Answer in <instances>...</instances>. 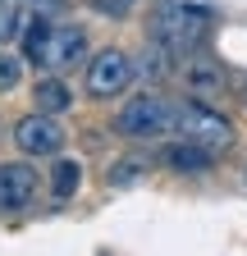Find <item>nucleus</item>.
Segmentation results:
<instances>
[{"label": "nucleus", "mask_w": 247, "mask_h": 256, "mask_svg": "<svg viewBox=\"0 0 247 256\" xmlns=\"http://www.w3.org/2000/svg\"><path fill=\"white\" fill-rule=\"evenodd\" d=\"M138 170H142L138 160H124V165H114V174H110V178H114V183H128V178H138Z\"/></svg>", "instance_id": "nucleus-14"}, {"label": "nucleus", "mask_w": 247, "mask_h": 256, "mask_svg": "<svg viewBox=\"0 0 247 256\" xmlns=\"http://www.w3.org/2000/svg\"><path fill=\"white\" fill-rule=\"evenodd\" d=\"M14 142H18V151H23V156H55L60 146H64V128H60L46 110H37V114L18 119Z\"/></svg>", "instance_id": "nucleus-6"}, {"label": "nucleus", "mask_w": 247, "mask_h": 256, "mask_svg": "<svg viewBox=\"0 0 247 256\" xmlns=\"http://www.w3.org/2000/svg\"><path fill=\"white\" fill-rule=\"evenodd\" d=\"M78 178H82V165H78V160H60V165H55V174H50L55 197H60V202H64V197H74V192H78Z\"/></svg>", "instance_id": "nucleus-11"}, {"label": "nucleus", "mask_w": 247, "mask_h": 256, "mask_svg": "<svg viewBox=\"0 0 247 256\" xmlns=\"http://www.w3.org/2000/svg\"><path fill=\"white\" fill-rule=\"evenodd\" d=\"M23 55L42 69H69L87 55V37L82 28H69V23H32L23 37Z\"/></svg>", "instance_id": "nucleus-1"}, {"label": "nucleus", "mask_w": 247, "mask_h": 256, "mask_svg": "<svg viewBox=\"0 0 247 256\" xmlns=\"http://www.w3.org/2000/svg\"><path fill=\"white\" fill-rule=\"evenodd\" d=\"M37 192V170L28 160H10L0 165V210H23Z\"/></svg>", "instance_id": "nucleus-7"}, {"label": "nucleus", "mask_w": 247, "mask_h": 256, "mask_svg": "<svg viewBox=\"0 0 247 256\" xmlns=\"http://www.w3.org/2000/svg\"><path fill=\"white\" fill-rule=\"evenodd\" d=\"M165 165H170V170H183V174H202V170H210V151L183 138V142L165 146Z\"/></svg>", "instance_id": "nucleus-9"}, {"label": "nucleus", "mask_w": 247, "mask_h": 256, "mask_svg": "<svg viewBox=\"0 0 247 256\" xmlns=\"http://www.w3.org/2000/svg\"><path fill=\"white\" fill-rule=\"evenodd\" d=\"M174 133H183L188 142H197V146H206V151L215 156V151H224V146L234 142V124H229L224 114L206 110L202 101H188V106H178V124H174Z\"/></svg>", "instance_id": "nucleus-4"}, {"label": "nucleus", "mask_w": 247, "mask_h": 256, "mask_svg": "<svg viewBox=\"0 0 247 256\" xmlns=\"http://www.w3.org/2000/svg\"><path fill=\"white\" fill-rule=\"evenodd\" d=\"M14 28H18V14H14V5H10V0H0V42H5Z\"/></svg>", "instance_id": "nucleus-13"}, {"label": "nucleus", "mask_w": 247, "mask_h": 256, "mask_svg": "<svg viewBox=\"0 0 247 256\" xmlns=\"http://www.w3.org/2000/svg\"><path fill=\"white\" fill-rule=\"evenodd\" d=\"M18 78H23V60L10 55V50H0V92L18 87Z\"/></svg>", "instance_id": "nucleus-12"}, {"label": "nucleus", "mask_w": 247, "mask_h": 256, "mask_svg": "<svg viewBox=\"0 0 247 256\" xmlns=\"http://www.w3.org/2000/svg\"><path fill=\"white\" fill-rule=\"evenodd\" d=\"M183 82H188L192 96H220L224 92V69L215 60L197 55V60H188V69H183Z\"/></svg>", "instance_id": "nucleus-8"}, {"label": "nucleus", "mask_w": 247, "mask_h": 256, "mask_svg": "<svg viewBox=\"0 0 247 256\" xmlns=\"http://www.w3.org/2000/svg\"><path fill=\"white\" fill-rule=\"evenodd\" d=\"M32 96H37V110H46V114H64V110L74 106V96H69V87L60 82V78H42Z\"/></svg>", "instance_id": "nucleus-10"}, {"label": "nucleus", "mask_w": 247, "mask_h": 256, "mask_svg": "<svg viewBox=\"0 0 247 256\" xmlns=\"http://www.w3.org/2000/svg\"><path fill=\"white\" fill-rule=\"evenodd\" d=\"M206 23H210V18H206V10L183 5V0H160L156 14H151L156 42H160L165 50H174V55L197 50V46H202V37H206Z\"/></svg>", "instance_id": "nucleus-2"}, {"label": "nucleus", "mask_w": 247, "mask_h": 256, "mask_svg": "<svg viewBox=\"0 0 247 256\" xmlns=\"http://www.w3.org/2000/svg\"><path fill=\"white\" fill-rule=\"evenodd\" d=\"M128 82H133V60L124 50H101L87 64V92L92 96H119Z\"/></svg>", "instance_id": "nucleus-5"}, {"label": "nucleus", "mask_w": 247, "mask_h": 256, "mask_svg": "<svg viewBox=\"0 0 247 256\" xmlns=\"http://www.w3.org/2000/svg\"><path fill=\"white\" fill-rule=\"evenodd\" d=\"M174 124H178V106L160 101V96H133L114 119L124 138H165L174 133Z\"/></svg>", "instance_id": "nucleus-3"}]
</instances>
